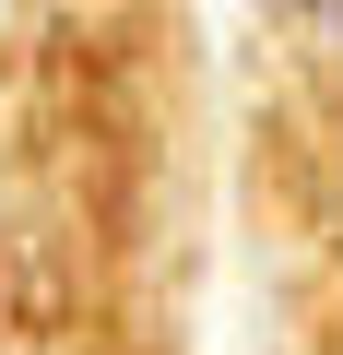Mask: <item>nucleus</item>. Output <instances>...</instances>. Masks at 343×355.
<instances>
[{"label": "nucleus", "instance_id": "1", "mask_svg": "<svg viewBox=\"0 0 343 355\" xmlns=\"http://www.w3.org/2000/svg\"><path fill=\"white\" fill-rule=\"evenodd\" d=\"M319 12H331V24H343V0H319Z\"/></svg>", "mask_w": 343, "mask_h": 355}]
</instances>
